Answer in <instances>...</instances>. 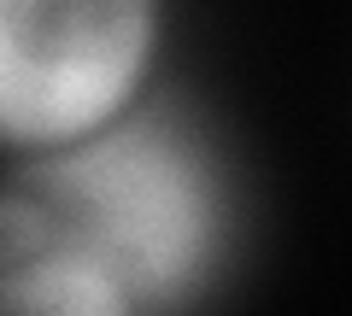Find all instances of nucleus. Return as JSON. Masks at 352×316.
Wrapping results in <instances>:
<instances>
[{
  "label": "nucleus",
  "instance_id": "nucleus-2",
  "mask_svg": "<svg viewBox=\"0 0 352 316\" xmlns=\"http://www.w3.org/2000/svg\"><path fill=\"white\" fill-rule=\"evenodd\" d=\"M176 0H0V165L164 94Z\"/></svg>",
  "mask_w": 352,
  "mask_h": 316
},
{
  "label": "nucleus",
  "instance_id": "nucleus-3",
  "mask_svg": "<svg viewBox=\"0 0 352 316\" xmlns=\"http://www.w3.org/2000/svg\"><path fill=\"white\" fill-rule=\"evenodd\" d=\"M0 316H147L118 276L76 252L0 264Z\"/></svg>",
  "mask_w": 352,
  "mask_h": 316
},
{
  "label": "nucleus",
  "instance_id": "nucleus-1",
  "mask_svg": "<svg viewBox=\"0 0 352 316\" xmlns=\"http://www.w3.org/2000/svg\"><path fill=\"white\" fill-rule=\"evenodd\" d=\"M241 241V188L200 112L153 94L129 117L0 165V264L76 252L147 316H188L223 287Z\"/></svg>",
  "mask_w": 352,
  "mask_h": 316
}]
</instances>
